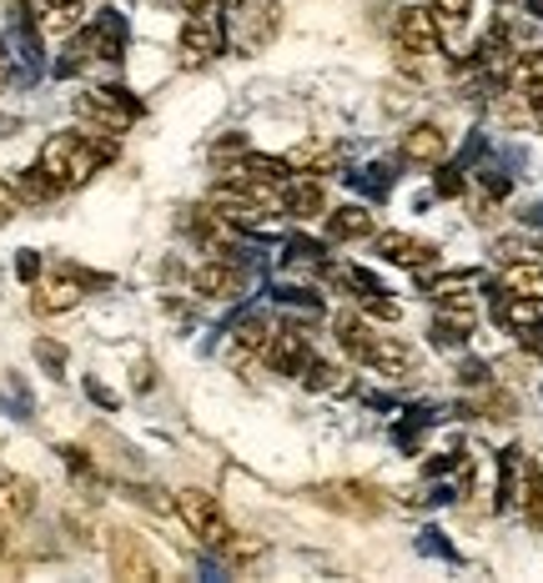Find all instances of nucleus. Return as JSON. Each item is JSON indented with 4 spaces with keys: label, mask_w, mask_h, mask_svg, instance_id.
<instances>
[{
    "label": "nucleus",
    "mask_w": 543,
    "mask_h": 583,
    "mask_svg": "<svg viewBox=\"0 0 543 583\" xmlns=\"http://www.w3.org/2000/svg\"><path fill=\"white\" fill-rule=\"evenodd\" d=\"M111 156H116L111 141L86 136V131H55V136L41 146V162L35 166H41V172L65 192V186H86Z\"/></svg>",
    "instance_id": "obj_1"
},
{
    "label": "nucleus",
    "mask_w": 543,
    "mask_h": 583,
    "mask_svg": "<svg viewBox=\"0 0 543 583\" xmlns=\"http://www.w3.org/2000/svg\"><path fill=\"white\" fill-rule=\"evenodd\" d=\"M176 513H182V523L207 543V549H232V523L207 488H182V493H176Z\"/></svg>",
    "instance_id": "obj_2"
},
{
    "label": "nucleus",
    "mask_w": 543,
    "mask_h": 583,
    "mask_svg": "<svg viewBox=\"0 0 543 583\" xmlns=\"http://www.w3.org/2000/svg\"><path fill=\"white\" fill-rule=\"evenodd\" d=\"M76 116L91 121V126L101 131V136H121V131H131V121L142 116V106L126 96V91H81L76 96Z\"/></svg>",
    "instance_id": "obj_3"
},
{
    "label": "nucleus",
    "mask_w": 543,
    "mask_h": 583,
    "mask_svg": "<svg viewBox=\"0 0 543 583\" xmlns=\"http://www.w3.org/2000/svg\"><path fill=\"white\" fill-rule=\"evenodd\" d=\"M307 498L332 508V513H348V519H378L382 508H388V498L372 483H358V478H352V483H342V478H337V483H317V488H307Z\"/></svg>",
    "instance_id": "obj_4"
},
{
    "label": "nucleus",
    "mask_w": 543,
    "mask_h": 583,
    "mask_svg": "<svg viewBox=\"0 0 543 583\" xmlns=\"http://www.w3.org/2000/svg\"><path fill=\"white\" fill-rule=\"evenodd\" d=\"M392 41H398L402 55H433L443 45V31H438V16L428 6H408L392 21Z\"/></svg>",
    "instance_id": "obj_5"
},
{
    "label": "nucleus",
    "mask_w": 543,
    "mask_h": 583,
    "mask_svg": "<svg viewBox=\"0 0 543 583\" xmlns=\"http://www.w3.org/2000/svg\"><path fill=\"white\" fill-rule=\"evenodd\" d=\"M91 282H101V277H86V272H76V267H55L51 277H45L41 287H35V313H45V317L71 313V307L81 303V292H86Z\"/></svg>",
    "instance_id": "obj_6"
},
{
    "label": "nucleus",
    "mask_w": 543,
    "mask_h": 583,
    "mask_svg": "<svg viewBox=\"0 0 543 583\" xmlns=\"http://www.w3.org/2000/svg\"><path fill=\"white\" fill-rule=\"evenodd\" d=\"M232 11H237V45L242 51L267 45L272 35H277V25H283V6H277V0H242V6H232Z\"/></svg>",
    "instance_id": "obj_7"
},
{
    "label": "nucleus",
    "mask_w": 543,
    "mask_h": 583,
    "mask_svg": "<svg viewBox=\"0 0 543 583\" xmlns=\"http://www.w3.org/2000/svg\"><path fill=\"white\" fill-rule=\"evenodd\" d=\"M212 55H222V25L207 11L186 16L182 25V65H207Z\"/></svg>",
    "instance_id": "obj_8"
},
{
    "label": "nucleus",
    "mask_w": 543,
    "mask_h": 583,
    "mask_svg": "<svg viewBox=\"0 0 543 583\" xmlns=\"http://www.w3.org/2000/svg\"><path fill=\"white\" fill-rule=\"evenodd\" d=\"M307 357H313V342H307L303 327H283V333H272V347H267V368L283 372V378H297L307 368Z\"/></svg>",
    "instance_id": "obj_9"
},
{
    "label": "nucleus",
    "mask_w": 543,
    "mask_h": 583,
    "mask_svg": "<svg viewBox=\"0 0 543 583\" xmlns=\"http://www.w3.org/2000/svg\"><path fill=\"white\" fill-rule=\"evenodd\" d=\"M111 573L116 579H156V563L136 533H126V529L111 533Z\"/></svg>",
    "instance_id": "obj_10"
},
{
    "label": "nucleus",
    "mask_w": 543,
    "mask_h": 583,
    "mask_svg": "<svg viewBox=\"0 0 543 583\" xmlns=\"http://www.w3.org/2000/svg\"><path fill=\"white\" fill-rule=\"evenodd\" d=\"M31 6H35V31L55 35V41L76 35L81 16H86V0H31Z\"/></svg>",
    "instance_id": "obj_11"
},
{
    "label": "nucleus",
    "mask_w": 543,
    "mask_h": 583,
    "mask_svg": "<svg viewBox=\"0 0 543 583\" xmlns=\"http://www.w3.org/2000/svg\"><path fill=\"white\" fill-rule=\"evenodd\" d=\"M31 513H35V483L11 473V468H0V523L11 529V523L31 519Z\"/></svg>",
    "instance_id": "obj_12"
},
{
    "label": "nucleus",
    "mask_w": 543,
    "mask_h": 583,
    "mask_svg": "<svg viewBox=\"0 0 543 583\" xmlns=\"http://www.w3.org/2000/svg\"><path fill=\"white\" fill-rule=\"evenodd\" d=\"M362 362L378 368L382 378H408V372H413V347H402L398 337H378V333H372L368 357H362Z\"/></svg>",
    "instance_id": "obj_13"
},
{
    "label": "nucleus",
    "mask_w": 543,
    "mask_h": 583,
    "mask_svg": "<svg viewBox=\"0 0 543 583\" xmlns=\"http://www.w3.org/2000/svg\"><path fill=\"white\" fill-rule=\"evenodd\" d=\"M192 287L202 292V297H237V292H242V272L227 267V257H212L207 267L192 272Z\"/></svg>",
    "instance_id": "obj_14"
},
{
    "label": "nucleus",
    "mask_w": 543,
    "mask_h": 583,
    "mask_svg": "<svg viewBox=\"0 0 543 583\" xmlns=\"http://www.w3.org/2000/svg\"><path fill=\"white\" fill-rule=\"evenodd\" d=\"M473 323H479V313H473V303L468 297H438V337L443 342H458V337H468L473 333Z\"/></svg>",
    "instance_id": "obj_15"
},
{
    "label": "nucleus",
    "mask_w": 543,
    "mask_h": 583,
    "mask_svg": "<svg viewBox=\"0 0 543 583\" xmlns=\"http://www.w3.org/2000/svg\"><path fill=\"white\" fill-rule=\"evenodd\" d=\"M402 156L418 166H438L448 156V136L443 126H413L408 136H402Z\"/></svg>",
    "instance_id": "obj_16"
},
{
    "label": "nucleus",
    "mask_w": 543,
    "mask_h": 583,
    "mask_svg": "<svg viewBox=\"0 0 543 583\" xmlns=\"http://www.w3.org/2000/svg\"><path fill=\"white\" fill-rule=\"evenodd\" d=\"M378 252H382L388 262H402V267H423V262L438 257L433 242H418V237H408V232H382Z\"/></svg>",
    "instance_id": "obj_17"
},
{
    "label": "nucleus",
    "mask_w": 543,
    "mask_h": 583,
    "mask_svg": "<svg viewBox=\"0 0 543 583\" xmlns=\"http://www.w3.org/2000/svg\"><path fill=\"white\" fill-rule=\"evenodd\" d=\"M499 323L513 327V333H533L543 323V303L523 297V292H509V297H499Z\"/></svg>",
    "instance_id": "obj_18"
},
{
    "label": "nucleus",
    "mask_w": 543,
    "mask_h": 583,
    "mask_svg": "<svg viewBox=\"0 0 543 583\" xmlns=\"http://www.w3.org/2000/svg\"><path fill=\"white\" fill-rule=\"evenodd\" d=\"M337 162H342V152H337V146H317V141H307V146H297V152L287 156V166H293V172L317 176V182H322V176H332Z\"/></svg>",
    "instance_id": "obj_19"
},
{
    "label": "nucleus",
    "mask_w": 543,
    "mask_h": 583,
    "mask_svg": "<svg viewBox=\"0 0 543 583\" xmlns=\"http://www.w3.org/2000/svg\"><path fill=\"white\" fill-rule=\"evenodd\" d=\"M327 237H332V242H362V237H372V216L362 212V206H337V212L327 216Z\"/></svg>",
    "instance_id": "obj_20"
},
{
    "label": "nucleus",
    "mask_w": 543,
    "mask_h": 583,
    "mask_svg": "<svg viewBox=\"0 0 543 583\" xmlns=\"http://www.w3.org/2000/svg\"><path fill=\"white\" fill-rule=\"evenodd\" d=\"M368 342H372V327L362 323L352 307H348V313H337V347H342L352 362H362V357H368Z\"/></svg>",
    "instance_id": "obj_21"
},
{
    "label": "nucleus",
    "mask_w": 543,
    "mask_h": 583,
    "mask_svg": "<svg viewBox=\"0 0 543 583\" xmlns=\"http://www.w3.org/2000/svg\"><path fill=\"white\" fill-rule=\"evenodd\" d=\"M503 292H523V297H539L543 303V262H513L503 267Z\"/></svg>",
    "instance_id": "obj_22"
},
{
    "label": "nucleus",
    "mask_w": 543,
    "mask_h": 583,
    "mask_svg": "<svg viewBox=\"0 0 543 583\" xmlns=\"http://www.w3.org/2000/svg\"><path fill=\"white\" fill-rule=\"evenodd\" d=\"M272 333H277V327H272L267 317H247V323H242L237 333H232V342H237V352H252V357H262V362H267Z\"/></svg>",
    "instance_id": "obj_23"
},
{
    "label": "nucleus",
    "mask_w": 543,
    "mask_h": 583,
    "mask_svg": "<svg viewBox=\"0 0 543 583\" xmlns=\"http://www.w3.org/2000/svg\"><path fill=\"white\" fill-rule=\"evenodd\" d=\"M348 287H358L362 297H358V307L368 317H382V323H398V303H388V297H382L378 287H372L368 277H362V272H348Z\"/></svg>",
    "instance_id": "obj_24"
},
{
    "label": "nucleus",
    "mask_w": 543,
    "mask_h": 583,
    "mask_svg": "<svg viewBox=\"0 0 543 583\" xmlns=\"http://www.w3.org/2000/svg\"><path fill=\"white\" fill-rule=\"evenodd\" d=\"M11 186H16V196H21V202H51V196H61V186H55L51 176L41 172V166H31V172H21Z\"/></svg>",
    "instance_id": "obj_25"
},
{
    "label": "nucleus",
    "mask_w": 543,
    "mask_h": 583,
    "mask_svg": "<svg viewBox=\"0 0 543 583\" xmlns=\"http://www.w3.org/2000/svg\"><path fill=\"white\" fill-rule=\"evenodd\" d=\"M428 11L438 16V31H458L473 16V0H428Z\"/></svg>",
    "instance_id": "obj_26"
},
{
    "label": "nucleus",
    "mask_w": 543,
    "mask_h": 583,
    "mask_svg": "<svg viewBox=\"0 0 543 583\" xmlns=\"http://www.w3.org/2000/svg\"><path fill=\"white\" fill-rule=\"evenodd\" d=\"M297 378H303L313 392H332V388H342V372H337L332 362H317V357H307V368L297 372Z\"/></svg>",
    "instance_id": "obj_27"
},
{
    "label": "nucleus",
    "mask_w": 543,
    "mask_h": 583,
    "mask_svg": "<svg viewBox=\"0 0 543 583\" xmlns=\"http://www.w3.org/2000/svg\"><path fill=\"white\" fill-rule=\"evenodd\" d=\"M473 272H448V277H423V287H428V297H448V292H468L473 287Z\"/></svg>",
    "instance_id": "obj_28"
},
{
    "label": "nucleus",
    "mask_w": 543,
    "mask_h": 583,
    "mask_svg": "<svg viewBox=\"0 0 543 583\" xmlns=\"http://www.w3.org/2000/svg\"><path fill=\"white\" fill-rule=\"evenodd\" d=\"M523 513H529L533 529H543V473H533L529 488H523Z\"/></svg>",
    "instance_id": "obj_29"
},
{
    "label": "nucleus",
    "mask_w": 543,
    "mask_h": 583,
    "mask_svg": "<svg viewBox=\"0 0 543 583\" xmlns=\"http://www.w3.org/2000/svg\"><path fill=\"white\" fill-rule=\"evenodd\" d=\"M479 412H483V418H493V422H499V418H513V398L493 392V398H483V402H479Z\"/></svg>",
    "instance_id": "obj_30"
},
{
    "label": "nucleus",
    "mask_w": 543,
    "mask_h": 583,
    "mask_svg": "<svg viewBox=\"0 0 543 583\" xmlns=\"http://www.w3.org/2000/svg\"><path fill=\"white\" fill-rule=\"evenodd\" d=\"M16 212H21V196H16L11 182H0V222H11Z\"/></svg>",
    "instance_id": "obj_31"
},
{
    "label": "nucleus",
    "mask_w": 543,
    "mask_h": 583,
    "mask_svg": "<svg viewBox=\"0 0 543 583\" xmlns=\"http://www.w3.org/2000/svg\"><path fill=\"white\" fill-rule=\"evenodd\" d=\"M35 357H41V362H45L51 372H61V368H65V352H61L55 342H35Z\"/></svg>",
    "instance_id": "obj_32"
},
{
    "label": "nucleus",
    "mask_w": 543,
    "mask_h": 583,
    "mask_svg": "<svg viewBox=\"0 0 543 583\" xmlns=\"http://www.w3.org/2000/svg\"><path fill=\"white\" fill-rule=\"evenodd\" d=\"M16 272H21V282H35L41 277V257H35V252H21V257H16Z\"/></svg>",
    "instance_id": "obj_33"
},
{
    "label": "nucleus",
    "mask_w": 543,
    "mask_h": 583,
    "mask_svg": "<svg viewBox=\"0 0 543 583\" xmlns=\"http://www.w3.org/2000/svg\"><path fill=\"white\" fill-rule=\"evenodd\" d=\"M438 192H443V196H458V192H463V182H458V172H443V176H438Z\"/></svg>",
    "instance_id": "obj_34"
},
{
    "label": "nucleus",
    "mask_w": 543,
    "mask_h": 583,
    "mask_svg": "<svg viewBox=\"0 0 543 583\" xmlns=\"http://www.w3.org/2000/svg\"><path fill=\"white\" fill-rule=\"evenodd\" d=\"M523 101H529V106L543 116V81H533V86H523Z\"/></svg>",
    "instance_id": "obj_35"
},
{
    "label": "nucleus",
    "mask_w": 543,
    "mask_h": 583,
    "mask_svg": "<svg viewBox=\"0 0 543 583\" xmlns=\"http://www.w3.org/2000/svg\"><path fill=\"white\" fill-rule=\"evenodd\" d=\"M6 533H11V529H6V523H0V573L11 569V539H6Z\"/></svg>",
    "instance_id": "obj_36"
},
{
    "label": "nucleus",
    "mask_w": 543,
    "mask_h": 583,
    "mask_svg": "<svg viewBox=\"0 0 543 583\" xmlns=\"http://www.w3.org/2000/svg\"><path fill=\"white\" fill-rule=\"evenodd\" d=\"M182 6H186V16H196V11H212L217 0H182Z\"/></svg>",
    "instance_id": "obj_37"
},
{
    "label": "nucleus",
    "mask_w": 543,
    "mask_h": 583,
    "mask_svg": "<svg viewBox=\"0 0 543 583\" xmlns=\"http://www.w3.org/2000/svg\"><path fill=\"white\" fill-rule=\"evenodd\" d=\"M0 91H6V55H0Z\"/></svg>",
    "instance_id": "obj_38"
}]
</instances>
